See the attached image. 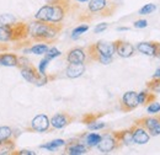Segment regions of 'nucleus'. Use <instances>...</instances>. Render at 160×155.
Returning <instances> with one entry per match:
<instances>
[{"label": "nucleus", "mask_w": 160, "mask_h": 155, "mask_svg": "<svg viewBox=\"0 0 160 155\" xmlns=\"http://www.w3.org/2000/svg\"><path fill=\"white\" fill-rule=\"evenodd\" d=\"M11 136H12V131L10 127H6V126L0 127V142L11 138Z\"/></svg>", "instance_id": "nucleus-30"}, {"label": "nucleus", "mask_w": 160, "mask_h": 155, "mask_svg": "<svg viewBox=\"0 0 160 155\" xmlns=\"http://www.w3.org/2000/svg\"><path fill=\"white\" fill-rule=\"evenodd\" d=\"M19 56L15 53H0V64L4 67H18Z\"/></svg>", "instance_id": "nucleus-20"}, {"label": "nucleus", "mask_w": 160, "mask_h": 155, "mask_svg": "<svg viewBox=\"0 0 160 155\" xmlns=\"http://www.w3.org/2000/svg\"><path fill=\"white\" fill-rule=\"evenodd\" d=\"M147 111H148V113H150V115H153V113H158V112H160V103L159 102H157V101L149 103L148 107H147Z\"/></svg>", "instance_id": "nucleus-34"}, {"label": "nucleus", "mask_w": 160, "mask_h": 155, "mask_svg": "<svg viewBox=\"0 0 160 155\" xmlns=\"http://www.w3.org/2000/svg\"><path fill=\"white\" fill-rule=\"evenodd\" d=\"M154 101H157V94L153 92V91H150V90H148V89L140 91L139 94H138V102H139V105H142V106H145L147 107L149 103H152Z\"/></svg>", "instance_id": "nucleus-19"}, {"label": "nucleus", "mask_w": 160, "mask_h": 155, "mask_svg": "<svg viewBox=\"0 0 160 155\" xmlns=\"http://www.w3.org/2000/svg\"><path fill=\"white\" fill-rule=\"evenodd\" d=\"M51 15H52V5L47 4V5L42 6L40 10L37 11V14L35 16V20H38V21H49Z\"/></svg>", "instance_id": "nucleus-23"}, {"label": "nucleus", "mask_w": 160, "mask_h": 155, "mask_svg": "<svg viewBox=\"0 0 160 155\" xmlns=\"http://www.w3.org/2000/svg\"><path fill=\"white\" fill-rule=\"evenodd\" d=\"M160 42L157 41H149V42H140L137 44L136 49L140 52L142 54H145V56H150V57H155L157 56V51H158V47H159Z\"/></svg>", "instance_id": "nucleus-14"}, {"label": "nucleus", "mask_w": 160, "mask_h": 155, "mask_svg": "<svg viewBox=\"0 0 160 155\" xmlns=\"http://www.w3.org/2000/svg\"><path fill=\"white\" fill-rule=\"evenodd\" d=\"M155 10H157V5L155 4H147L138 11V14L139 15H148V14H152L153 11H155Z\"/></svg>", "instance_id": "nucleus-31"}, {"label": "nucleus", "mask_w": 160, "mask_h": 155, "mask_svg": "<svg viewBox=\"0 0 160 155\" xmlns=\"http://www.w3.org/2000/svg\"><path fill=\"white\" fill-rule=\"evenodd\" d=\"M84 73H85L84 63H69V65L65 69V75L70 79H77L81 77Z\"/></svg>", "instance_id": "nucleus-17"}, {"label": "nucleus", "mask_w": 160, "mask_h": 155, "mask_svg": "<svg viewBox=\"0 0 160 155\" xmlns=\"http://www.w3.org/2000/svg\"><path fill=\"white\" fill-rule=\"evenodd\" d=\"M88 30H89V26H88V25H80V26H78L77 28L73 30V35H72V37H73V38H77L78 36H80V35L84 33V32H86Z\"/></svg>", "instance_id": "nucleus-33"}, {"label": "nucleus", "mask_w": 160, "mask_h": 155, "mask_svg": "<svg viewBox=\"0 0 160 155\" xmlns=\"http://www.w3.org/2000/svg\"><path fill=\"white\" fill-rule=\"evenodd\" d=\"M15 149H16V144L11 138L0 142V155L12 154Z\"/></svg>", "instance_id": "nucleus-22"}, {"label": "nucleus", "mask_w": 160, "mask_h": 155, "mask_svg": "<svg viewBox=\"0 0 160 155\" xmlns=\"http://www.w3.org/2000/svg\"><path fill=\"white\" fill-rule=\"evenodd\" d=\"M155 57L160 59V44H159V47H158V51H157V56H155Z\"/></svg>", "instance_id": "nucleus-43"}, {"label": "nucleus", "mask_w": 160, "mask_h": 155, "mask_svg": "<svg viewBox=\"0 0 160 155\" xmlns=\"http://www.w3.org/2000/svg\"><path fill=\"white\" fill-rule=\"evenodd\" d=\"M95 47L96 49L99 51V53L102 56H106V57H112L113 53H115V48H113V44L112 43H107V42H103V41H99L95 43Z\"/></svg>", "instance_id": "nucleus-21"}, {"label": "nucleus", "mask_w": 160, "mask_h": 155, "mask_svg": "<svg viewBox=\"0 0 160 155\" xmlns=\"http://www.w3.org/2000/svg\"><path fill=\"white\" fill-rule=\"evenodd\" d=\"M67 60H68V63H84L86 60V53L82 48L74 47L68 51Z\"/></svg>", "instance_id": "nucleus-16"}, {"label": "nucleus", "mask_w": 160, "mask_h": 155, "mask_svg": "<svg viewBox=\"0 0 160 155\" xmlns=\"http://www.w3.org/2000/svg\"><path fill=\"white\" fill-rule=\"evenodd\" d=\"M117 10V4L111 2L108 0H89L88 4V21L92 20L94 18H107L112 16L115 11Z\"/></svg>", "instance_id": "nucleus-2"}, {"label": "nucleus", "mask_w": 160, "mask_h": 155, "mask_svg": "<svg viewBox=\"0 0 160 155\" xmlns=\"http://www.w3.org/2000/svg\"><path fill=\"white\" fill-rule=\"evenodd\" d=\"M63 145H65V140H64V139H54V140H52V142H49V143H47V144L41 145V148L47 149V150H49V152H54L56 149H58V148L63 147Z\"/></svg>", "instance_id": "nucleus-26"}, {"label": "nucleus", "mask_w": 160, "mask_h": 155, "mask_svg": "<svg viewBox=\"0 0 160 155\" xmlns=\"http://www.w3.org/2000/svg\"><path fill=\"white\" fill-rule=\"evenodd\" d=\"M27 64H30V60H28V59H26L25 57H20V56H19L18 68H19V69H21L22 67H25V65H27Z\"/></svg>", "instance_id": "nucleus-40"}, {"label": "nucleus", "mask_w": 160, "mask_h": 155, "mask_svg": "<svg viewBox=\"0 0 160 155\" xmlns=\"http://www.w3.org/2000/svg\"><path fill=\"white\" fill-rule=\"evenodd\" d=\"M89 152V148L85 145V143H81L79 139L65 142V150L64 153L69 155H81L86 154Z\"/></svg>", "instance_id": "nucleus-12"}, {"label": "nucleus", "mask_w": 160, "mask_h": 155, "mask_svg": "<svg viewBox=\"0 0 160 155\" xmlns=\"http://www.w3.org/2000/svg\"><path fill=\"white\" fill-rule=\"evenodd\" d=\"M105 115L103 112H100V113H95V112H91V113H85L84 116L81 117V123H84V124H90V123H92V122H95V121H98L100 117H102Z\"/></svg>", "instance_id": "nucleus-27"}, {"label": "nucleus", "mask_w": 160, "mask_h": 155, "mask_svg": "<svg viewBox=\"0 0 160 155\" xmlns=\"http://www.w3.org/2000/svg\"><path fill=\"white\" fill-rule=\"evenodd\" d=\"M5 49H8V46H5V43H1V41H0V52L5 51Z\"/></svg>", "instance_id": "nucleus-41"}, {"label": "nucleus", "mask_w": 160, "mask_h": 155, "mask_svg": "<svg viewBox=\"0 0 160 155\" xmlns=\"http://www.w3.org/2000/svg\"><path fill=\"white\" fill-rule=\"evenodd\" d=\"M133 26H134L136 28H145V27L148 26V21H147V20H137V21L133 23Z\"/></svg>", "instance_id": "nucleus-37"}, {"label": "nucleus", "mask_w": 160, "mask_h": 155, "mask_svg": "<svg viewBox=\"0 0 160 155\" xmlns=\"http://www.w3.org/2000/svg\"><path fill=\"white\" fill-rule=\"evenodd\" d=\"M88 56H89V58L91 59V60L99 62V63L105 64V65L112 63V57H106V56L100 54L99 51H98L96 47H95V43H92V44H90V46L88 47Z\"/></svg>", "instance_id": "nucleus-15"}, {"label": "nucleus", "mask_w": 160, "mask_h": 155, "mask_svg": "<svg viewBox=\"0 0 160 155\" xmlns=\"http://www.w3.org/2000/svg\"><path fill=\"white\" fill-rule=\"evenodd\" d=\"M28 132H38V133H43V132H49L51 131V121L48 116L46 115H37L32 121L30 127H27Z\"/></svg>", "instance_id": "nucleus-7"}, {"label": "nucleus", "mask_w": 160, "mask_h": 155, "mask_svg": "<svg viewBox=\"0 0 160 155\" xmlns=\"http://www.w3.org/2000/svg\"><path fill=\"white\" fill-rule=\"evenodd\" d=\"M138 94L136 91H127L121 97L120 110L122 112H131L138 107Z\"/></svg>", "instance_id": "nucleus-6"}, {"label": "nucleus", "mask_w": 160, "mask_h": 155, "mask_svg": "<svg viewBox=\"0 0 160 155\" xmlns=\"http://www.w3.org/2000/svg\"><path fill=\"white\" fill-rule=\"evenodd\" d=\"M129 131L132 133L133 143H136V144H147L149 142V139H150L149 133L138 124H133L129 128Z\"/></svg>", "instance_id": "nucleus-13"}, {"label": "nucleus", "mask_w": 160, "mask_h": 155, "mask_svg": "<svg viewBox=\"0 0 160 155\" xmlns=\"http://www.w3.org/2000/svg\"><path fill=\"white\" fill-rule=\"evenodd\" d=\"M12 28V36H11V42H21L26 41L30 36V30H28V23L27 22H15L11 25Z\"/></svg>", "instance_id": "nucleus-9"}, {"label": "nucleus", "mask_w": 160, "mask_h": 155, "mask_svg": "<svg viewBox=\"0 0 160 155\" xmlns=\"http://www.w3.org/2000/svg\"><path fill=\"white\" fill-rule=\"evenodd\" d=\"M134 124H138L144 128L150 137H157L160 134V113L153 117H140L134 121Z\"/></svg>", "instance_id": "nucleus-5"}, {"label": "nucleus", "mask_w": 160, "mask_h": 155, "mask_svg": "<svg viewBox=\"0 0 160 155\" xmlns=\"http://www.w3.org/2000/svg\"><path fill=\"white\" fill-rule=\"evenodd\" d=\"M16 22V18L12 14H1L0 15V25H12Z\"/></svg>", "instance_id": "nucleus-29"}, {"label": "nucleus", "mask_w": 160, "mask_h": 155, "mask_svg": "<svg viewBox=\"0 0 160 155\" xmlns=\"http://www.w3.org/2000/svg\"><path fill=\"white\" fill-rule=\"evenodd\" d=\"M47 4L52 5V15L49 19L52 22H62L72 8L70 0H47Z\"/></svg>", "instance_id": "nucleus-4"}, {"label": "nucleus", "mask_w": 160, "mask_h": 155, "mask_svg": "<svg viewBox=\"0 0 160 155\" xmlns=\"http://www.w3.org/2000/svg\"><path fill=\"white\" fill-rule=\"evenodd\" d=\"M96 147H98V149L100 150L101 153H103V154L111 153L112 150H116V149L122 148L121 144L117 142V139L112 136V133L102 136L101 140L99 142V144H98Z\"/></svg>", "instance_id": "nucleus-8"}, {"label": "nucleus", "mask_w": 160, "mask_h": 155, "mask_svg": "<svg viewBox=\"0 0 160 155\" xmlns=\"http://www.w3.org/2000/svg\"><path fill=\"white\" fill-rule=\"evenodd\" d=\"M153 78H160V67L157 69V70H155V73H154Z\"/></svg>", "instance_id": "nucleus-42"}, {"label": "nucleus", "mask_w": 160, "mask_h": 155, "mask_svg": "<svg viewBox=\"0 0 160 155\" xmlns=\"http://www.w3.org/2000/svg\"><path fill=\"white\" fill-rule=\"evenodd\" d=\"M77 1H79V2H85V1H89V0H77Z\"/></svg>", "instance_id": "nucleus-44"}, {"label": "nucleus", "mask_w": 160, "mask_h": 155, "mask_svg": "<svg viewBox=\"0 0 160 155\" xmlns=\"http://www.w3.org/2000/svg\"><path fill=\"white\" fill-rule=\"evenodd\" d=\"M20 70L21 75H22V78L26 81H28L31 84H35L37 86H42V85L47 84L51 80V78L48 77L47 74H41L40 72H38V69L35 68L31 63L25 65V67H22Z\"/></svg>", "instance_id": "nucleus-3"}, {"label": "nucleus", "mask_w": 160, "mask_h": 155, "mask_svg": "<svg viewBox=\"0 0 160 155\" xmlns=\"http://www.w3.org/2000/svg\"><path fill=\"white\" fill-rule=\"evenodd\" d=\"M60 54H62V53H60V51H58L57 48H54V47H53V48H48V51L44 53V57H46V58H48L49 60H52L53 58L59 57Z\"/></svg>", "instance_id": "nucleus-32"}, {"label": "nucleus", "mask_w": 160, "mask_h": 155, "mask_svg": "<svg viewBox=\"0 0 160 155\" xmlns=\"http://www.w3.org/2000/svg\"><path fill=\"white\" fill-rule=\"evenodd\" d=\"M48 51V44L47 43H40L32 46L30 49H25L23 53H35V54H44Z\"/></svg>", "instance_id": "nucleus-25"}, {"label": "nucleus", "mask_w": 160, "mask_h": 155, "mask_svg": "<svg viewBox=\"0 0 160 155\" xmlns=\"http://www.w3.org/2000/svg\"><path fill=\"white\" fill-rule=\"evenodd\" d=\"M145 86L148 90H150L155 94L160 92V78H153L152 80L145 82Z\"/></svg>", "instance_id": "nucleus-28"}, {"label": "nucleus", "mask_w": 160, "mask_h": 155, "mask_svg": "<svg viewBox=\"0 0 160 155\" xmlns=\"http://www.w3.org/2000/svg\"><path fill=\"white\" fill-rule=\"evenodd\" d=\"M74 119H75V117L68 112H59V113H56L49 121H51V126L53 129H62V128L69 126Z\"/></svg>", "instance_id": "nucleus-11"}, {"label": "nucleus", "mask_w": 160, "mask_h": 155, "mask_svg": "<svg viewBox=\"0 0 160 155\" xmlns=\"http://www.w3.org/2000/svg\"><path fill=\"white\" fill-rule=\"evenodd\" d=\"M112 136L117 139V142L121 144V147L123 145H131L133 143V138L132 133L129 129H123V131H116V132H111Z\"/></svg>", "instance_id": "nucleus-18"}, {"label": "nucleus", "mask_w": 160, "mask_h": 155, "mask_svg": "<svg viewBox=\"0 0 160 155\" xmlns=\"http://www.w3.org/2000/svg\"><path fill=\"white\" fill-rule=\"evenodd\" d=\"M49 62H51V60H49L48 58H46V57L41 60L40 65H38V72H40L41 74H46V69H47Z\"/></svg>", "instance_id": "nucleus-36"}, {"label": "nucleus", "mask_w": 160, "mask_h": 155, "mask_svg": "<svg viewBox=\"0 0 160 155\" xmlns=\"http://www.w3.org/2000/svg\"><path fill=\"white\" fill-rule=\"evenodd\" d=\"M105 127H106V124H105L103 122H98V121H95V122L88 124V128H89L90 131H99V129H102V128H105Z\"/></svg>", "instance_id": "nucleus-35"}, {"label": "nucleus", "mask_w": 160, "mask_h": 155, "mask_svg": "<svg viewBox=\"0 0 160 155\" xmlns=\"http://www.w3.org/2000/svg\"><path fill=\"white\" fill-rule=\"evenodd\" d=\"M28 30L31 41L37 43H53L63 30V23L35 20L28 23Z\"/></svg>", "instance_id": "nucleus-1"}, {"label": "nucleus", "mask_w": 160, "mask_h": 155, "mask_svg": "<svg viewBox=\"0 0 160 155\" xmlns=\"http://www.w3.org/2000/svg\"><path fill=\"white\" fill-rule=\"evenodd\" d=\"M101 138H102V136L99 134V133H89V134L85 136L84 143H85V145H86L88 148H92V147H96V145L99 144Z\"/></svg>", "instance_id": "nucleus-24"}, {"label": "nucleus", "mask_w": 160, "mask_h": 155, "mask_svg": "<svg viewBox=\"0 0 160 155\" xmlns=\"http://www.w3.org/2000/svg\"><path fill=\"white\" fill-rule=\"evenodd\" d=\"M108 27V23H99L95 28H94V33H101V32H103L106 28Z\"/></svg>", "instance_id": "nucleus-38"}, {"label": "nucleus", "mask_w": 160, "mask_h": 155, "mask_svg": "<svg viewBox=\"0 0 160 155\" xmlns=\"http://www.w3.org/2000/svg\"><path fill=\"white\" fill-rule=\"evenodd\" d=\"M112 44L115 48V53H117L121 58H129L134 56L136 47L131 44L129 42L123 41V39H116L115 42H112Z\"/></svg>", "instance_id": "nucleus-10"}, {"label": "nucleus", "mask_w": 160, "mask_h": 155, "mask_svg": "<svg viewBox=\"0 0 160 155\" xmlns=\"http://www.w3.org/2000/svg\"><path fill=\"white\" fill-rule=\"evenodd\" d=\"M11 155H36V153L35 152H31V150L22 149V150H14Z\"/></svg>", "instance_id": "nucleus-39"}]
</instances>
